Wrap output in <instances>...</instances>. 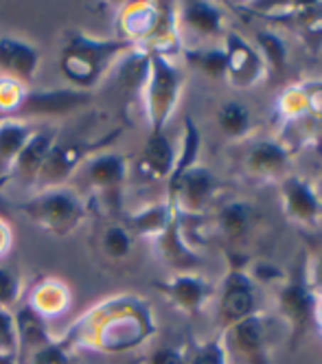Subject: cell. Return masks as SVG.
<instances>
[{
    "mask_svg": "<svg viewBox=\"0 0 322 364\" xmlns=\"http://www.w3.org/2000/svg\"><path fill=\"white\" fill-rule=\"evenodd\" d=\"M127 50H132V44L121 38L97 40L84 33H75L62 50L60 68L66 80L77 86V90L88 92Z\"/></svg>",
    "mask_w": 322,
    "mask_h": 364,
    "instance_id": "6da1fadb",
    "label": "cell"
},
{
    "mask_svg": "<svg viewBox=\"0 0 322 364\" xmlns=\"http://www.w3.org/2000/svg\"><path fill=\"white\" fill-rule=\"evenodd\" d=\"M22 213L53 237H68L86 218V204L70 187L42 189L22 204Z\"/></svg>",
    "mask_w": 322,
    "mask_h": 364,
    "instance_id": "7a4b0ae2",
    "label": "cell"
},
{
    "mask_svg": "<svg viewBox=\"0 0 322 364\" xmlns=\"http://www.w3.org/2000/svg\"><path fill=\"white\" fill-rule=\"evenodd\" d=\"M147 77V106L151 119V132H163V125L178 95V73L173 66H169V62L163 55L151 53Z\"/></svg>",
    "mask_w": 322,
    "mask_h": 364,
    "instance_id": "3957f363",
    "label": "cell"
},
{
    "mask_svg": "<svg viewBox=\"0 0 322 364\" xmlns=\"http://www.w3.org/2000/svg\"><path fill=\"white\" fill-rule=\"evenodd\" d=\"M110 141H103L97 145L90 143H55L50 147L46 161L36 178V185L42 189H55V187H66V180L73 176L77 167H82L88 161V154L95 147H103Z\"/></svg>",
    "mask_w": 322,
    "mask_h": 364,
    "instance_id": "277c9868",
    "label": "cell"
},
{
    "mask_svg": "<svg viewBox=\"0 0 322 364\" xmlns=\"http://www.w3.org/2000/svg\"><path fill=\"white\" fill-rule=\"evenodd\" d=\"M90 101V95L77 88L68 90H40V92H24L18 117H62L77 108L86 106Z\"/></svg>",
    "mask_w": 322,
    "mask_h": 364,
    "instance_id": "5b68a950",
    "label": "cell"
},
{
    "mask_svg": "<svg viewBox=\"0 0 322 364\" xmlns=\"http://www.w3.org/2000/svg\"><path fill=\"white\" fill-rule=\"evenodd\" d=\"M40 66V50L18 38H0V70L7 80L29 84Z\"/></svg>",
    "mask_w": 322,
    "mask_h": 364,
    "instance_id": "8992f818",
    "label": "cell"
},
{
    "mask_svg": "<svg viewBox=\"0 0 322 364\" xmlns=\"http://www.w3.org/2000/svg\"><path fill=\"white\" fill-rule=\"evenodd\" d=\"M58 143V134L53 129H33V134L29 141L24 143L22 151L18 154V159L11 169V178H22L24 182H31L36 185V178L46 161V156L50 147Z\"/></svg>",
    "mask_w": 322,
    "mask_h": 364,
    "instance_id": "52a82bcc",
    "label": "cell"
},
{
    "mask_svg": "<svg viewBox=\"0 0 322 364\" xmlns=\"http://www.w3.org/2000/svg\"><path fill=\"white\" fill-rule=\"evenodd\" d=\"M84 176L90 182V187L110 196L119 191V187L125 180V161L123 156L112 154V151H103L95 154L84 163Z\"/></svg>",
    "mask_w": 322,
    "mask_h": 364,
    "instance_id": "ba28073f",
    "label": "cell"
},
{
    "mask_svg": "<svg viewBox=\"0 0 322 364\" xmlns=\"http://www.w3.org/2000/svg\"><path fill=\"white\" fill-rule=\"evenodd\" d=\"M228 343L241 360L248 364H267L265 349H263V323L259 316H248L230 327Z\"/></svg>",
    "mask_w": 322,
    "mask_h": 364,
    "instance_id": "9c48e42d",
    "label": "cell"
},
{
    "mask_svg": "<svg viewBox=\"0 0 322 364\" xmlns=\"http://www.w3.org/2000/svg\"><path fill=\"white\" fill-rule=\"evenodd\" d=\"M31 134H33V129L20 121L0 123V182L11 178L14 163Z\"/></svg>",
    "mask_w": 322,
    "mask_h": 364,
    "instance_id": "30bf717a",
    "label": "cell"
},
{
    "mask_svg": "<svg viewBox=\"0 0 322 364\" xmlns=\"http://www.w3.org/2000/svg\"><path fill=\"white\" fill-rule=\"evenodd\" d=\"M252 307H254V299H252V292H250V285L239 274H235L226 283V292H224V299H222L224 323L226 325H237L241 321H246L248 316H252Z\"/></svg>",
    "mask_w": 322,
    "mask_h": 364,
    "instance_id": "8fae6325",
    "label": "cell"
},
{
    "mask_svg": "<svg viewBox=\"0 0 322 364\" xmlns=\"http://www.w3.org/2000/svg\"><path fill=\"white\" fill-rule=\"evenodd\" d=\"M139 171L151 178H163L173 173V151H171V143L167 141V136L163 132H151L141 163H139Z\"/></svg>",
    "mask_w": 322,
    "mask_h": 364,
    "instance_id": "7c38bea8",
    "label": "cell"
},
{
    "mask_svg": "<svg viewBox=\"0 0 322 364\" xmlns=\"http://www.w3.org/2000/svg\"><path fill=\"white\" fill-rule=\"evenodd\" d=\"M160 290L165 294H169V299L173 303H178L182 309H189V311H195L206 294L204 285L198 281V279H191V277H178L169 283H163L158 285Z\"/></svg>",
    "mask_w": 322,
    "mask_h": 364,
    "instance_id": "4fadbf2b",
    "label": "cell"
},
{
    "mask_svg": "<svg viewBox=\"0 0 322 364\" xmlns=\"http://www.w3.org/2000/svg\"><path fill=\"white\" fill-rule=\"evenodd\" d=\"M101 250L107 259L121 262L132 252V232L121 224L107 226L101 235Z\"/></svg>",
    "mask_w": 322,
    "mask_h": 364,
    "instance_id": "5bb4252c",
    "label": "cell"
},
{
    "mask_svg": "<svg viewBox=\"0 0 322 364\" xmlns=\"http://www.w3.org/2000/svg\"><path fill=\"white\" fill-rule=\"evenodd\" d=\"M68 303V294H66V288L58 285L55 281H50L48 285H40L33 292V305H29L33 311L38 314H53V311L58 309H64V305Z\"/></svg>",
    "mask_w": 322,
    "mask_h": 364,
    "instance_id": "9a60e30c",
    "label": "cell"
},
{
    "mask_svg": "<svg viewBox=\"0 0 322 364\" xmlns=\"http://www.w3.org/2000/svg\"><path fill=\"white\" fill-rule=\"evenodd\" d=\"M281 305H283V311L287 314V318L294 325H296L299 329L307 323V316H309V296H307V292L301 288V285H289V288L281 296Z\"/></svg>",
    "mask_w": 322,
    "mask_h": 364,
    "instance_id": "2e32d148",
    "label": "cell"
},
{
    "mask_svg": "<svg viewBox=\"0 0 322 364\" xmlns=\"http://www.w3.org/2000/svg\"><path fill=\"white\" fill-rule=\"evenodd\" d=\"M285 198L289 202V209L294 215L299 218H313L316 211H318V202L316 198L311 196V191L303 185L299 180H289L285 185Z\"/></svg>",
    "mask_w": 322,
    "mask_h": 364,
    "instance_id": "e0dca14e",
    "label": "cell"
},
{
    "mask_svg": "<svg viewBox=\"0 0 322 364\" xmlns=\"http://www.w3.org/2000/svg\"><path fill=\"white\" fill-rule=\"evenodd\" d=\"M184 20L202 33H215L220 27V11L206 3L184 5Z\"/></svg>",
    "mask_w": 322,
    "mask_h": 364,
    "instance_id": "ac0fdd59",
    "label": "cell"
},
{
    "mask_svg": "<svg viewBox=\"0 0 322 364\" xmlns=\"http://www.w3.org/2000/svg\"><path fill=\"white\" fill-rule=\"evenodd\" d=\"M18 327H16V316L7 307H0V360H14V353L18 349Z\"/></svg>",
    "mask_w": 322,
    "mask_h": 364,
    "instance_id": "d6986e66",
    "label": "cell"
},
{
    "mask_svg": "<svg viewBox=\"0 0 322 364\" xmlns=\"http://www.w3.org/2000/svg\"><path fill=\"white\" fill-rule=\"evenodd\" d=\"M285 161L283 149H279L277 145H259L254 147L252 156H250V165L254 169H270L274 165H281Z\"/></svg>",
    "mask_w": 322,
    "mask_h": 364,
    "instance_id": "ffe728a7",
    "label": "cell"
},
{
    "mask_svg": "<svg viewBox=\"0 0 322 364\" xmlns=\"http://www.w3.org/2000/svg\"><path fill=\"white\" fill-rule=\"evenodd\" d=\"M220 123L228 134H239L248 125V112L241 106H237V103H230V106H226L220 112Z\"/></svg>",
    "mask_w": 322,
    "mask_h": 364,
    "instance_id": "44dd1931",
    "label": "cell"
},
{
    "mask_svg": "<svg viewBox=\"0 0 322 364\" xmlns=\"http://www.w3.org/2000/svg\"><path fill=\"white\" fill-rule=\"evenodd\" d=\"M222 224H224V230L228 235H239V232H244L246 224H248V213L241 204H232L228 209L222 213Z\"/></svg>",
    "mask_w": 322,
    "mask_h": 364,
    "instance_id": "7402d4cb",
    "label": "cell"
},
{
    "mask_svg": "<svg viewBox=\"0 0 322 364\" xmlns=\"http://www.w3.org/2000/svg\"><path fill=\"white\" fill-rule=\"evenodd\" d=\"M186 364H226L224 347L218 341H213V343L200 347L189 360H186Z\"/></svg>",
    "mask_w": 322,
    "mask_h": 364,
    "instance_id": "603a6c76",
    "label": "cell"
},
{
    "mask_svg": "<svg viewBox=\"0 0 322 364\" xmlns=\"http://www.w3.org/2000/svg\"><path fill=\"white\" fill-rule=\"evenodd\" d=\"M20 294V283L14 272L0 268V307H9Z\"/></svg>",
    "mask_w": 322,
    "mask_h": 364,
    "instance_id": "cb8c5ba5",
    "label": "cell"
},
{
    "mask_svg": "<svg viewBox=\"0 0 322 364\" xmlns=\"http://www.w3.org/2000/svg\"><path fill=\"white\" fill-rule=\"evenodd\" d=\"M33 364H68V355L62 345L48 343L33 353Z\"/></svg>",
    "mask_w": 322,
    "mask_h": 364,
    "instance_id": "d4e9b609",
    "label": "cell"
},
{
    "mask_svg": "<svg viewBox=\"0 0 322 364\" xmlns=\"http://www.w3.org/2000/svg\"><path fill=\"white\" fill-rule=\"evenodd\" d=\"M147 364H186V358L173 347H163L151 353Z\"/></svg>",
    "mask_w": 322,
    "mask_h": 364,
    "instance_id": "484cf974",
    "label": "cell"
},
{
    "mask_svg": "<svg viewBox=\"0 0 322 364\" xmlns=\"http://www.w3.org/2000/svg\"><path fill=\"white\" fill-rule=\"evenodd\" d=\"M226 64H228V58L224 55V53H206L204 58H202V66L210 73V75H220L224 68H226Z\"/></svg>",
    "mask_w": 322,
    "mask_h": 364,
    "instance_id": "4316f807",
    "label": "cell"
},
{
    "mask_svg": "<svg viewBox=\"0 0 322 364\" xmlns=\"http://www.w3.org/2000/svg\"><path fill=\"white\" fill-rule=\"evenodd\" d=\"M261 42H263V48L267 50V53H270V60H272L274 64L283 66V58H285V53H283L281 42H279L277 38H272V36H261Z\"/></svg>",
    "mask_w": 322,
    "mask_h": 364,
    "instance_id": "83f0119b",
    "label": "cell"
},
{
    "mask_svg": "<svg viewBox=\"0 0 322 364\" xmlns=\"http://www.w3.org/2000/svg\"><path fill=\"white\" fill-rule=\"evenodd\" d=\"M9 244H11V232H9V226L7 222L0 218V255H5L9 250Z\"/></svg>",
    "mask_w": 322,
    "mask_h": 364,
    "instance_id": "f1b7e54d",
    "label": "cell"
},
{
    "mask_svg": "<svg viewBox=\"0 0 322 364\" xmlns=\"http://www.w3.org/2000/svg\"><path fill=\"white\" fill-rule=\"evenodd\" d=\"M318 274H320V279H322V257H320V264H318Z\"/></svg>",
    "mask_w": 322,
    "mask_h": 364,
    "instance_id": "f546056e",
    "label": "cell"
}]
</instances>
